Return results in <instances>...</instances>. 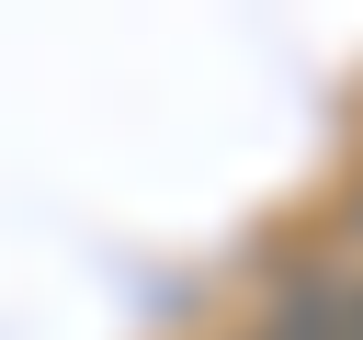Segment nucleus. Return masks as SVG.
Returning a JSON list of instances; mask_svg holds the SVG:
<instances>
[{"label":"nucleus","mask_w":363,"mask_h":340,"mask_svg":"<svg viewBox=\"0 0 363 340\" xmlns=\"http://www.w3.org/2000/svg\"><path fill=\"white\" fill-rule=\"evenodd\" d=\"M272 340H363V272L284 261L272 272Z\"/></svg>","instance_id":"1"}]
</instances>
